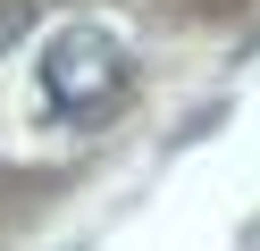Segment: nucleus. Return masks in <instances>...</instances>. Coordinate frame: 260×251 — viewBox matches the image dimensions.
<instances>
[{
    "label": "nucleus",
    "mask_w": 260,
    "mask_h": 251,
    "mask_svg": "<svg viewBox=\"0 0 260 251\" xmlns=\"http://www.w3.org/2000/svg\"><path fill=\"white\" fill-rule=\"evenodd\" d=\"M118 92H126V42L109 25L51 33V50H42V100H51V109L92 117V109H109Z\"/></svg>",
    "instance_id": "f257e3e1"
}]
</instances>
